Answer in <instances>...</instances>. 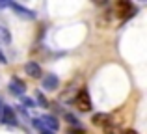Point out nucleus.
<instances>
[{
  "mask_svg": "<svg viewBox=\"0 0 147 134\" xmlns=\"http://www.w3.org/2000/svg\"><path fill=\"white\" fill-rule=\"evenodd\" d=\"M21 102H22L24 108H34V106H36V101L30 99V97H21Z\"/></svg>",
  "mask_w": 147,
  "mask_h": 134,
  "instance_id": "nucleus-14",
  "label": "nucleus"
},
{
  "mask_svg": "<svg viewBox=\"0 0 147 134\" xmlns=\"http://www.w3.org/2000/svg\"><path fill=\"white\" fill-rule=\"evenodd\" d=\"M117 15L123 19V21H127V19H130V17H134L136 15V6H134L132 2H127V0H121V2H117Z\"/></svg>",
  "mask_w": 147,
  "mask_h": 134,
  "instance_id": "nucleus-1",
  "label": "nucleus"
},
{
  "mask_svg": "<svg viewBox=\"0 0 147 134\" xmlns=\"http://www.w3.org/2000/svg\"><path fill=\"white\" fill-rule=\"evenodd\" d=\"M7 7H11V9H13L19 17H22V19H30V21H34V19H36V11H34V9H28V7L21 6V4H17V2H7Z\"/></svg>",
  "mask_w": 147,
  "mask_h": 134,
  "instance_id": "nucleus-4",
  "label": "nucleus"
},
{
  "mask_svg": "<svg viewBox=\"0 0 147 134\" xmlns=\"http://www.w3.org/2000/svg\"><path fill=\"white\" fill-rule=\"evenodd\" d=\"M39 134H54V132L49 131V129H45V127H41V129H39Z\"/></svg>",
  "mask_w": 147,
  "mask_h": 134,
  "instance_id": "nucleus-16",
  "label": "nucleus"
},
{
  "mask_svg": "<svg viewBox=\"0 0 147 134\" xmlns=\"http://www.w3.org/2000/svg\"><path fill=\"white\" fill-rule=\"evenodd\" d=\"M75 104L78 106L82 112H90L91 110V97H90V93H88V90H80L78 93H76V97H75Z\"/></svg>",
  "mask_w": 147,
  "mask_h": 134,
  "instance_id": "nucleus-2",
  "label": "nucleus"
},
{
  "mask_svg": "<svg viewBox=\"0 0 147 134\" xmlns=\"http://www.w3.org/2000/svg\"><path fill=\"white\" fill-rule=\"evenodd\" d=\"M93 123L106 127L108 123H112V116H110V114H95V116H93Z\"/></svg>",
  "mask_w": 147,
  "mask_h": 134,
  "instance_id": "nucleus-9",
  "label": "nucleus"
},
{
  "mask_svg": "<svg viewBox=\"0 0 147 134\" xmlns=\"http://www.w3.org/2000/svg\"><path fill=\"white\" fill-rule=\"evenodd\" d=\"M67 134H86V131H84L82 127H69Z\"/></svg>",
  "mask_w": 147,
  "mask_h": 134,
  "instance_id": "nucleus-15",
  "label": "nucleus"
},
{
  "mask_svg": "<svg viewBox=\"0 0 147 134\" xmlns=\"http://www.w3.org/2000/svg\"><path fill=\"white\" fill-rule=\"evenodd\" d=\"M102 129H104V134H119L117 125H114V123H108L106 127H102Z\"/></svg>",
  "mask_w": 147,
  "mask_h": 134,
  "instance_id": "nucleus-12",
  "label": "nucleus"
},
{
  "mask_svg": "<svg viewBox=\"0 0 147 134\" xmlns=\"http://www.w3.org/2000/svg\"><path fill=\"white\" fill-rule=\"evenodd\" d=\"M39 123H41V127L49 129V131H52V132L60 129V121H58L54 116H43V117H39Z\"/></svg>",
  "mask_w": 147,
  "mask_h": 134,
  "instance_id": "nucleus-6",
  "label": "nucleus"
},
{
  "mask_svg": "<svg viewBox=\"0 0 147 134\" xmlns=\"http://www.w3.org/2000/svg\"><path fill=\"white\" fill-rule=\"evenodd\" d=\"M123 134H138V132H136V131H125Z\"/></svg>",
  "mask_w": 147,
  "mask_h": 134,
  "instance_id": "nucleus-18",
  "label": "nucleus"
},
{
  "mask_svg": "<svg viewBox=\"0 0 147 134\" xmlns=\"http://www.w3.org/2000/svg\"><path fill=\"white\" fill-rule=\"evenodd\" d=\"M58 84H60V80H58L56 75H45L43 76V90L54 91L58 88Z\"/></svg>",
  "mask_w": 147,
  "mask_h": 134,
  "instance_id": "nucleus-8",
  "label": "nucleus"
},
{
  "mask_svg": "<svg viewBox=\"0 0 147 134\" xmlns=\"http://www.w3.org/2000/svg\"><path fill=\"white\" fill-rule=\"evenodd\" d=\"M34 101L37 102L36 106H43V108H45V106H49V101H47V97H45V95L41 93V91H37V93H36V99H34Z\"/></svg>",
  "mask_w": 147,
  "mask_h": 134,
  "instance_id": "nucleus-11",
  "label": "nucleus"
},
{
  "mask_svg": "<svg viewBox=\"0 0 147 134\" xmlns=\"http://www.w3.org/2000/svg\"><path fill=\"white\" fill-rule=\"evenodd\" d=\"M0 123L9 125V127H17V125H19V119H17V116H15V112H13L11 106H2V112H0Z\"/></svg>",
  "mask_w": 147,
  "mask_h": 134,
  "instance_id": "nucleus-3",
  "label": "nucleus"
},
{
  "mask_svg": "<svg viewBox=\"0 0 147 134\" xmlns=\"http://www.w3.org/2000/svg\"><path fill=\"white\" fill-rule=\"evenodd\" d=\"M7 90H9V93L17 95V97H22V95H24V90H26V86H24V82H22L21 78L13 76V78L9 80V84H7Z\"/></svg>",
  "mask_w": 147,
  "mask_h": 134,
  "instance_id": "nucleus-5",
  "label": "nucleus"
},
{
  "mask_svg": "<svg viewBox=\"0 0 147 134\" xmlns=\"http://www.w3.org/2000/svg\"><path fill=\"white\" fill-rule=\"evenodd\" d=\"M65 121H67L69 125H73V127H78V117L76 116H73V114H65Z\"/></svg>",
  "mask_w": 147,
  "mask_h": 134,
  "instance_id": "nucleus-13",
  "label": "nucleus"
},
{
  "mask_svg": "<svg viewBox=\"0 0 147 134\" xmlns=\"http://www.w3.org/2000/svg\"><path fill=\"white\" fill-rule=\"evenodd\" d=\"M24 71H26V75H30L32 78H41V75H43L39 63H36V62H28L24 65Z\"/></svg>",
  "mask_w": 147,
  "mask_h": 134,
  "instance_id": "nucleus-7",
  "label": "nucleus"
},
{
  "mask_svg": "<svg viewBox=\"0 0 147 134\" xmlns=\"http://www.w3.org/2000/svg\"><path fill=\"white\" fill-rule=\"evenodd\" d=\"M0 63H7V60H6V54H4L2 51H0Z\"/></svg>",
  "mask_w": 147,
  "mask_h": 134,
  "instance_id": "nucleus-17",
  "label": "nucleus"
},
{
  "mask_svg": "<svg viewBox=\"0 0 147 134\" xmlns=\"http://www.w3.org/2000/svg\"><path fill=\"white\" fill-rule=\"evenodd\" d=\"M0 39L4 41L6 45L11 43V36H9V30L6 28V26H0Z\"/></svg>",
  "mask_w": 147,
  "mask_h": 134,
  "instance_id": "nucleus-10",
  "label": "nucleus"
}]
</instances>
